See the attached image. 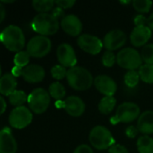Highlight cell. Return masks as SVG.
Returning a JSON list of instances; mask_svg holds the SVG:
<instances>
[{"instance_id":"1","label":"cell","mask_w":153,"mask_h":153,"mask_svg":"<svg viewBox=\"0 0 153 153\" xmlns=\"http://www.w3.org/2000/svg\"><path fill=\"white\" fill-rule=\"evenodd\" d=\"M3 45L11 52H20L25 46V37L22 29L16 25L5 27L0 35Z\"/></svg>"},{"instance_id":"2","label":"cell","mask_w":153,"mask_h":153,"mask_svg":"<svg viewBox=\"0 0 153 153\" xmlns=\"http://www.w3.org/2000/svg\"><path fill=\"white\" fill-rule=\"evenodd\" d=\"M66 80L70 87L76 91H86L94 83L93 77L89 70L82 66H74L67 71Z\"/></svg>"},{"instance_id":"3","label":"cell","mask_w":153,"mask_h":153,"mask_svg":"<svg viewBox=\"0 0 153 153\" xmlns=\"http://www.w3.org/2000/svg\"><path fill=\"white\" fill-rule=\"evenodd\" d=\"M31 28L42 36L54 35L59 29V21L49 13H39L32 19Z\"/></svg>"},{"instance_id":"4","label":"cell","mask_w":153,"mask_h":153,"mask_svg":"<svg viewBox=\"0 0 153 153\" xmlns=\"http://www.w3.org/2000/svg\"><path fill=\"white\" fill-rule=\"evenodd\" d=\"M91 144L99 151L109 149L116 143L111 132L103 126H97L93 127L89 135Z\"/></svg>"},{"instance_id":"5","label":"cell","mask_w":153,"mask_h":153,"mask_svg":"<svg viewBox=\"0 0 153 153\" xmlns=\"http://www.w3.org/2000/svg\"><path fill=\"white\" fill-rule=\"evenodd\" d=\"M140 108L134 102H124L117 109L116 115L111 117L110 122L112 125L118 123H131L140 117Z\"/></svg>"},{"instance_id":"6","label":"cell","mask_w":153,"mask_h":153,"mask_svg":"<svg viewBox=\"0 0 153 153\" xmlns=\"http://www.w3.org/2000/svg\"><path fill=\"white\" fill-rule=\"evenodd\" d=\"M117 63L119 66L133 71L143 65V58L141 54L133 48H126L117 55Z\"/></svg>"},{"instance_id":"7","label":"cell","mask_w":153,"mask_h":153,"mask_svg":"<svg viewBox=\"0 0 153 153\" xmlns=\"http://www.w3.org/2000/svg\"><path fill=\"white\" fill-rule=\"evenodd\" d=\"M27 102L31 111L36 114H42L49 107L50 95L46 90L37 88L29 94Z\"/></svg>"},{"instance_id":"8","label":"cell","mask_w":153,"mask_h":153,"mask_svg":"<svg viewBox=\"0 0 153 153\" xmlns=\"http://www.w3.org/2000/svg\"><path fill=\"white\" fill-rule=\"evenodd\" d=\"M51 49V40L47 36L38 35L31 38L27 44V52L35 58L47 56Z\"/></svg>"},{"instance_id":"9","label":"cell","mask_w":153,"mask_h":153,"mask_svg":"<svg viewBox=\"0 0 153 153\" xmlns=\"http://www.w3.org/2000/svg\"><path fill=\"white\" fill-rule=\"evenodd\" d=\"M32 121L31 111L24 107L14 108L9 115V124L15 129H23Z\"/></svg>"},{"instance_id":"10","label":"cell","mask_w":153,"mask_h":153,"mask_svg":"<svg viewBox=\"0 0 153 153\" xmlns=\"http://www.w3.org/2000/svg\"><path fill=\"white\" fill-rule=\"evenodd\" d=\"M77 43L84 52L91 55L99 54L104 47L103 41H101L100 39H99L97 36L87 33L80 35L77 39Z\"/></svg>"},{"instance_id":"11","label":"cell","mask_w":153,"mask_h":153,"mask_svg":"<svg viewBox=\"0 0 153 153\" xmlns=\"http://www.w3.org/2000/svg\"><path fill=\"white\" fill-rule=\"evenodd\" d=\"M57 60L65 67H74L77 64V57L74 48L68 43H61L56 49Z\"/></svg>"},{"instance_id":"12","label":"cell","mask_w":153,"mask_h":153,"mask_svg":"<svg viewBox=\"0 0 153 153\" xmlns=\"http://www.w3.org/2000/svg\"><path fill=\"white\" fill-rule=\"evenodd\" d=\"M126 42V35L121 30H113L108 32L103 39V46L107 50H117Z\"/></svg>"},{"instance_id":"13","label":"cell","mask_w":153,"mask_h":153,"mask_svg":"<svg viewBox=\"0 0 153 153\" xmlns=\"http://www.w3.org/2000/svg\"><path fill=\"white\" fill-rule=\"evenodd\" d=\"M94 86L105 97H113L117 90V82L110 76L105 74L98 75L94 79Z\"/></svg>"},{"instance_id":"14","label":"cell","mask_w":153,"mask_h":153,"mask_svg":"<svg viewBox=\"0 0 153 153\" xmlns=\"http://www.w3.org/2000/svg\"><path fill=\"white\" fill-rule=\"evenodd\" d=\"M63 30L70 36L75 37L81 34L82 30V23L75 14H67L60 23Z\"/></svg>"},{"instance_id":"15","label":"cell","mask_w":153,"mask_h":153,"mask_svg":"<svg viewBox=\"0 0 153 153\" xmlns=\"http://www.w3.org/2000/svg\"><path fill=\"white\" fill-rule=\"evenodd\" d=\"M45 70L44 68L36 64L29 65L22 69V78L24 81L30 83H37L43 81L45 77Z\"/></svg>"},{"instance_id":"16","label":"cell","mask_w":153,"mask_h":153,"mask_svg":"<svg viewBox=\"0 0 153 153\" xmlns=\"http://www.w3.org/2000/svg\"><path fill=\"white\" fill-rule=\"evenodd\" d=\"M17 143L9 127H4L0 132V153H16Z\"/></svg>"},{"instance_id":"17","label":"cell","mask_w":153,"mask_h":153,"mask_svg":"<svg viewBox=\"0 0 153 153\" xmlns=\"http://www.w3.org/2000/svg\"><path fill=\"white\" fill-rule=\"evenodd\" d=\"M152 37V30L147 26L135 27L130 35L131 43L134 47H142L147 45V42Z\"/></svg>"},{"instance_id":"18","label":"cell","mask_w":153,"mask_h":153,"mask_svg":"<svg viewBox=\"0 0 153 153\" xmlns=\"http://www.w3.org/2000/svg\"><path fill=\"white\" fill-rule=\"evenodd\" d=\"M64 108L72 117H81L85 111V104L81 98L70 96L65 100Z\"/></svg>"},{"instance_id":"19","label":"cell","mask_w":153,"mask_h":153,"mask_svg":"<svg viewBox=\"0 0 153 153\" xmlns=\"http://www.w3.org/2000/svg\"><path fill=\"white\" fill-rule=\"evenodd\" d=\"M137 129L144 135L153 134V111L147 110L140 115L137 121Z\"/></svg>"},{"instance_id":"20","label":"cell","mask_w":153,"mask_h":153,"mask_svg":"<svg viewBox=\"0 0 153 153\" xmlns=\"http://www.w3.org/2000/svg\"><path fill=\"white\" fill-rule=\"evenodd\" d=\"M17 87V81L12 74H4L0 79V93L3 96H10L15 91Z\"/></svg>"},{"instance_id":"21","label":"cell","mask_w":153,"mask_h":153,"mask_svg":"<svg viewBox=\"0 0 153 153\" xmlns=\"http://www.w3.org/2000/svg\"><path fill=\"white\" fill-rule=\"evenodd\" d=\"M136 146L140 153H153V139L149 135H142L138 138Z\"/></svg>"},{"instance_id":"22","label":"cell","mask_w":153,"mask_h":153,"mask_svg":"<svg viewBox=\"0 0 153 153\" xmlns=\"http://www.w3.org/2000/svg\"><path fill=\"white\" fill-rule=\"evenodd\" d=\"M117 104V100L114 97H104L99 103V111L103 115H109Z\"/></svg>"},{"instance_id":"23","label":"cell","mask_w":153,"mask_h":153,"mask_svg":"<svg viewBox=\"0 0 153 153\" xmlns=\"http://www.w3.org/2000/svg\"><path fill=\"white\" fill-rule=\"evenodd\" d=\"M54 4H56L54 0H34L32 1V7L34 10L39 13H48L53 10Z\"/></svg>"},{"instance_id":"24","label":"cell","mask_w":153,"mask_h":153,"mask_svg":"<svg viewBox=\"0 0 153 153\" xmlns=\"http://www.w3.org/2000/svg\"><path fill=\"white\" fill-rule=\"evenodd\" d=\"M9 102L14 107H22L27 100L28 96L23 91H15L8 97Z\"/></svg>"},{"instance_id":"25","label":"cell","mask_w":153,"mask_h":153,"mask_svg":"<svg viewBox=\"0 0 153 153\" xmlns=\"http://www.w3.org/2000/svg\"><path fill=\"white\" fill-rule=\"evenodd\" d=\"M48 93L55 100H62L65 95V89L62 83H60L59 82H56L49 85Z\"/></svg>"},{"instance_id":"26","label":"cell","mask_w":153,"mask_h":153,"mask_svg":"<svg viewBox=\"0 0 153 153\" xmlns=\"http://www.w3.org/2000/svg\"><path fill=\"white\" fill-rule=\"evenodd\" d=\"M139 75L143 82L153 83V65H143L139 68Z\"/></svg>"},{"instance_id":"27","label":"cell","mask_w":153,"mask_h":153,"mask_svg":"<svg viewBox=\"0 0 153 153\" xmlns=\"http://www.w3.org/2000/svg\"><path fill=\"white\" fill-rule=\"evenodd\" d=\"M30 57V56L29 55V53L27 51L22 50V51L16 53V55L14 56V58H13V63L16 66L24 68L27 65H29Z\"/></svg>"},{"instance_id":"28","label":"cell","mask_w":153,"mask_h":153,"mask_svg":"<svg viewBox=\"0 0 153 153\" xmlns=\"http://www.w3.org/2000/svg\"><path fill=\"white\" fill-rule=\"evenodd\" d=\"M140 75H139V73L136 72L135 70H133V71H128L126 74H125V77H124V81H125V83L126 86H128L129 88H134L135 87L139 81H140Z\"/></svg>"},{"instance_id":"29","label":"cell","mask_w":153,"mask_h":153,"mask_svg":"<svg viewBox=\"0 0 153 153\" xmlns=\"http://www.w3.org/2000/svg\"><path fill=\"white\" fill-rule=\"evenodd\" d=\"M143 61L146 65H153V44L150 43L145 45L141 52Z\"/></svg>"},{"instance_id":"30","label":"cell","mask_w":153,"mask_h":153,"mask_svg":"<svg viewBox=\"0 0 153 153\" xmlns=\"http://www.w3.org/2000/svg\"><path fill=\"white\" fill-rule=\"evenodd\" d=\"M132 3L134 8L139 13H148L152 6V2L150 0H134Z\"/></svg>"},{"instance_id":"31","label":"cell","mask_w":153,"mask_h":153,"mask_svg":"<svg viewBox=\"0 0 153 153\" xmlns=\"http://www.w3.org/2000/svg\"><path fill=\"white\" fill-rule=\"evenodd\" d=\"M66 67L61 65H56L51 68V75L56 80H62L65 77H66L67 74Z\"/></svg>"},{"instance_id":"32","label":"cell","mask_w":153,"mask_h":153,"mask_svg":"<svg viewBox=\"0 0 153 153\" xmlns=\"http://www.w3.org/2000/svg\"><path fill=\"white\" fill-rule=\"evenodd\" d=\"M117 61V56L113 51L107 50L102 56V64L106 67H112Z\"/></svg>"},{"instance_id":"33","label":"cell","mask_w":153,"mask_h":153,"mask_svg":"<svg viewBox=\"0 0 153 153\" xmlns=\"http://www.w3.org/2000/svg\"><path fill=\"white\" fill-rule=\"evenodd\" d=\"M56 4L59 7H61L62 9H68L73 7L75 4V0H56L55 1Z\"/></svg>"},{"instance_id":"34","label":"cell","mask_w":153,"mask_h":153,"mask_svg":"<svg viewBox=\"0 0 153 153\" xmlns=\"http://www.w3.org/2000/svg\"><path fill=\"white\" fill-rule=\"evenodd\" d=\"M51 14L56 18V19H57L58 21L59 20H63L65 17V11H64V9H62L61 7H59V6H56V7H55V8H53V10L51 11Z\"/></svg>"},{"instance_id":"35","label":"cell","mask_w":153,"mask_h":153,"mask_svg":"<svg viewBox=\"0 0 153 153\" xmlns=\"http://www.w3.org/2000/svg\"><path fill=\"white\" fill-rule=\"evenodd\" d=\"M108 152L109 153H129L128 150L120 144H114L113 146H111L108 149Z\"/></svg>"},{"instance_id":"36","label":"cell","mask_w":153,"mask_h":153,"mask_svg":"<svg viewBox=\"0 0 153 153\" xmlns=\"http://www.w3.org/2000/svg\"><path fill=\"white\" fill-rule=\"evenodd\" d=\"M134 24H135V27L137 26H145L147 25V18L145 16H143V14H139L137 16L134 17Z\"/></svg>"},{"instance_id":"37","label":"cell","mask_w":153,"mask_h":153,"mask_svg":"<svg viewBox=\"0 0 153 153\" xmlns=\"http://www.w3.org/2000/svg\"><path fill=\"white\" fill-rule=\"evenodd\" d=\"M74 153H93V151L89 145L81 144L74 151Z\"/></svg>"},{"instance_id":"38","label":"cell","mask_w":153,"mask_h":153,"mask_svg":"<svg viewBox=\"0 0 153 153\" xmlns=\"http://www.w3.org/2000/svg\"><path fill=\"white\" fill-rule=\"evenodd\" d=\"M138 133H139V130L137 129V127H135L134 126H131L127 127L126 130V134L129 138H134V137H136L137 134H138Z\"/></svg>"},{"instance_id":"39","label":"cell","mask_w":153,"mask_h":153,"mask_svg":"<svg viewBox=\"0 0 153 153\" xmlns=\"http://www.w3.org/2000/svg\"><path fill=\"white\" fill-rule=\"evenodd\" d=\"M22 67H19V66H16L14 65V67H13L12 69V74L14 76V77H19L21 75H22Z\"/></svg>"},{"instance_id":"40","label":"cell","mask_w":153,"mask_h":153,"mask_svg":"<svg viewBox=\"0 0 153 153\" xmlns=\"http://www.w3.org/2000/svg\"><path fill=\"white\" fill-rule=\"evenodd\" d=\"M5 17V9L3 4H0V22H3L4 19Z\"/></svg>"},{"instance_id":"41","label":"cell","mask_w":153,"mask_h":153,"mask_svg":"<svg viewBox=\"0 0 153 153\" xmlns=\"http://www.w3.org/2000/svg\"><path fill=\"white\" fill-rule=\"evenodd\" d=\"M0 102H1V114H4L6 109V102L5 100L3 97H0Z\"/></svg>"},{"instance_id":"42","label":"cell","mask_w":153,"mask_h":153,"mask_svg":"<svg viewBox=\"0 0 153 153\" xmlns=\"http://www.w3.org/2000/svg\"><path fill=\"white\" fill-rule=\"evenodd\" d=\"M147 26L153 30V13L147 18Z\"/></svg>"},{"instance_id":"43","label":"cell","mask_w":153,"mask_h":153,"mask_svg":"<svg viewBox=\"0 0 153 153\" xmlns=\"http://www.w3.org/2000/svg\"><path fill=\"white\" fill-rule=\"evenodd\" d=\"M14 1H5V0H2L1 3H13Z\"/></svg>"},{"instance_id":"44","label":"cell","mask_w":153,"mask_h":153,"mask_svg":"<svg viewBox=\"0 0 153 153\" xmlns=\"http://www.w3.org/2000/svg\"><path fill=\"white\" fill-rule=\"evenodd\" d=\"M130 3H131L130 1H126V2L125 1H120V4H130Z\"/></svg>"}]
</instances>
